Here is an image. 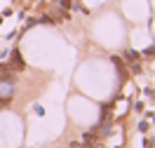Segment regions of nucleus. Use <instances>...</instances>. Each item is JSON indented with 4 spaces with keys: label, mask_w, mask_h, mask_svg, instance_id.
I'll use <instances>...</instances> for the list:
<instances>
[{
    "label": "nucleus",
    "mask_w": 155,
    "mask_h": 148,
    "mask_svg": "<svg viewBox=\"0 0 155 148\" xmlns=\"http://www.w3.org/2000/svg\"><path fill=\"white\" fill-rule=\"evenodd\" d=\"M7 68H14V71H21V68H24V61H21L19 52H14V54H12V61H10V66H7Z\"/></svg>",
    "instance_id": "f03ea898"
},
{
    "label": "nucleus",
    "mask_w": 155,
    "mask_h": 148,
    "mask_svg": "<svg viewBox=\"0 0 155 148\" xmlns=\"http://www.w3.org/2000/svg\"><path fill=\"white\" fill-rule=\"evenodd\" d=\"M82 139H85V141H82V146H85V148H92L99 141V134H97V132H87Z\"/></svg>",
    "instance_id": "f257e3e1"
}]
</instances>
